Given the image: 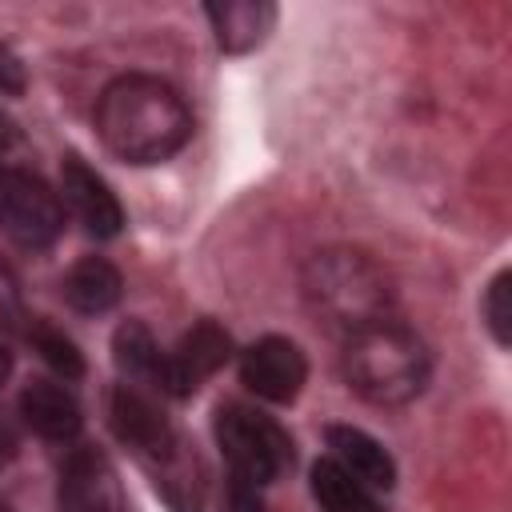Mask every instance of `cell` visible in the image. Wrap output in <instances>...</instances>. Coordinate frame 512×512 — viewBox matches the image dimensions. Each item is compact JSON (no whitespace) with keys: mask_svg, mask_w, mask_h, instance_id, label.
I'll list each match as a JSON object with an SVG mask.
<instances>
[{"mask_svg":"<svg viewBox=\"0 0 512 512\" xmlns=\"http://www.w3.org/2000/svg\"><path fill=\"white\" fill-rule=\"evenodd\" d=\"M96 128L112 156L128 164H160L188 144L192 112L168 80L128 72L100 92Z\"/></svg>","mask_w":512,"mask_h":512,"instance_id":"1","label":"cell"},{"mask_svg":"<svg viewBox=\"0 0 512 512\" xmlns=\"http://www.w3.org/2000/svg\"><path fill=\"white\" fill-rule=\"evenodd\" d=\"M428 376H432V356H428V344L412 328L396 320H380V324L348 332L344 380L364 400L384 404V408L408 404L428 388Z\"/></svg>","mask_w":512,"mask_h":512,"instance_id":"2","label":"cell"},{"mask_svg":"<svg viewBox=\"0 0 512 512\" xmlns=\"http://www.w3.org/2000/svg\"><path fill=\"white\" fill-rule=\"evenodd\" d=\"M304 296L316 316L356 332L388 320L392 284L388 272L360 248H324L304 264Z\"/></svg>","mask_w":512,"mask_h":512,"instance_id":"3","label":"cell"},{"mask_svg":"<svg viewBox=\"0 0 512 512\" xmlns=\"http://www.w3.org/2000/svg\"><path fill=\"white\" fill-rule=\"evenodd\" d=\"M216 444L224 448V460L232 468V476L248 480V484H272L276 476H284L296 460L292 452V436L264 412L248 408V404H220L216 412Z\"/></svg>","mask_w":512,"mask_h":512,"instance_id":"4","label":"cell"},{"mask_svg":"<svg viewBox=\"0 0 512 512\" xmlns=\"http://www.w3.org/2000/svg\"><path fill=\"white\" fill-rule=\"evenodd\" d=\"M0 232L32 252H44L64 232L60 196L28 168H0Z\"/></svg>","mask_w":512,"mask_h":512,"instance_id":"5","label":"cell"},{"mask_svg":"<svg viewBox=\"0 0 512 512\" xmlns=\"http://www.w3.org/2000/svg\"><path fill=\"white\" fill-rule=\"evenodd\" d=\"M232 356V336L216 320H196L172 352H164V376L160 392L168 396H188L196 392L208 376H216Z\"/></svg>","mask_w":512,"mask_h":512,"instance_id":"6","label":"cell"},{"mask_svg":"<svg viewBox=\"0 0 512 512\" xmlns=\"http://www.w3.org/2000/svg\"><path fill=\"white\" fill-rule=\"evenodd\" d=\"M240 380L268 404H292L308 380V360L288 336H260L240 356Z\"/></svg>","mask_w":512,"mask_h":512,"instance_id":"7","label":"cell"},{"mask_svg":"<svg viewBox=\"0 0 512 512\" xmlns=\"http://www.w3.org/2000/svg\"><path fill=\"white\" fill-rule=\"evenodd\" d=\"M60 512H128L120 476L100 448H72L60 468Z\"/></svg>","mask_w":512,"mask_h":512,"instance_id":"8","label":"cell"},{"mask_svg":"<svg viewBox=\"0 0 512 512\" xmlns=\"http://www.w3.org/2000/svg\"><path fill=\"white\" fill-rule=\"evenodd\" d=\"M60 192H64L68 208L76 212V220L84 224V232H92L96 240H112L124 228V208H120L116 192L80 156H64V164H60Z\"/></svg>","mask_w":512,"mask_h":512,"instance_id":"9","label":"cell"},{"mask_svg":"<svg viewBox=\"0 0 512 512\" xmlns=\"http://www.w3.org/2000/svg\"><path fill=\"white\" fill-rule=\"evenodd\" d=\"M108 420H112V432L140 452V460L176 440V428L168 424V416L160 412V404L144 388H136V384H116L112 388V396H108Z\"/></svg>","mask_w":512,"mask_h":512,"instance_id":"10","label":"cell"},{"mask_svg":"<svg viewBox=\"0 0 512 512\" xmlns=\"http://www.w3.org/2000/svg\"><path fill=\"white\" fill-rule=\"evenodd\" d=\"M324 436H328L332 460L352 480H360L364 488H384V492L396 484V460L376 436H368L364 428H352V424H328Z\"/></svg>","mask_w":512,"mask_h":512,"instance_id":"11","label":"cell"},{"mask_svg":"<svg viewBox=\"0 0 512 512\" xmlns=\"http://www.w3.org/2000/svg\"><path fill=\"white\" fill-rule=\"evenodd\" d=\"M20 416L44 440H72L84 424L76 396L64 384H52V380H32L20 392Z\"/></svg>","mask_w":512,"mask_h":512,"instance_id":"12","label":"cell"},{"mask_svg":"<svg viewBox=\"0 0 512 512\" xmlns=\"http://www.w3.org/2000/svg\"><path fill=\"white\" fill-rule=\"evenodd\" d=\"M144 464H148V472L156 476V488L164 492V500L176 512H200V504H204V472H200L196 452H188V444L180 436L172 444H164L160 452L144 456Z\"/></svg>","mask_w":512,"mask_h":512,"instance_id":"13","label":"cell"},{"mask_svg":"<svg viewBox=\"0 0 512 512\" xmlns=\"http://www.w3.org/2000/svg\"><path fill=\"white\" fill-rule=\"evenodd\" d=\"M204 12L212 20L216 44L236 56L260 48L276 24V4L268 0H224V4H208Z\"/></svg>","mask_w":512,"mask_h":512,"instance_id":"14","label":"cell"},{"mask_svg":"<svg viewBox=\"0 0 512 512\" xmlns=\"http://www.w3.org/2000/svg\"><path fill=\"white\" fill-rule=\"evenodd\" d=\"M120 292H124V280H120L116 264L104 256H84L64 276V300L84 316H100V312L116 308Z\"/></svg>","mask_w":512,"mask_h":512,"instance_id":"15","label":"cell"},{"mask_svg":"<svg viewBox=\"0 0 512 512\" xmlns=\"http://www.w3.org/2000/svg\"><path fill=\"white\" fill-rule=\"evenodd\" d=\"M112 360L116 368L128 376V384H152L160 388V376H164V352L160 344L152 340V332L140 324V320H124L112 336Z\"/></svg>","mask_w":512,"mask_h":512,"instance_id":"16","label":"cell"},{"mask_svg":"<svg viewBox=\"0 0 512 512\" xmlns=\"http://www.w3.org/2000/svg\"><path fill=\"white\" fill-rule=\"evenodd\" d=\"M312 496L324 512H380L376 500L360 480H352L336 460H316L312 464Z\"/></svg>","mask_w":512,"mask_h":512,"instance_id":"17","label":"cell"},{"mask_svg":"<svg viewBox=\"0 0 512 512\" xmlns=\"http://www.w3.org/2000/svg\"><path fill=\"white\" fill-rule=\"evenodd\" d=\"M28 340H32V348L40 352V360H44L56 376H64V380H80V376H84V356H80V348H76L64 332H56L52 324L36 320V324L28 328Z\"/></svg>","mask_w":512,"mask_h":512,"instance_id":"18","label":"cell"},{"mask_svg":"<svg viewBox=\"0 0 512 512\" xmlns=\"http://www.w3.org/2000/svg\"><path fill=\"white\" fill-rule=\"evenodd\" d=\"M508 284H512V272L504 268V272L492 276V284H488V292L480 300L484 324H488V332H492V340L500 348H508V340H512V288Z\"/></svg>","mask_w":512,"mask_h":512,"instance_id":"19","label":"cell"},{"mask_svg":"<svg viewBox=\"0 0 512 512\" xmlns=\"http://www.w3.org/2000/svg\"><path fill=\"white\" fill-rule=\"evenodd\" d=\"M24 88H28L24 60H20L8 44H0V92H4V96H24Z\"/></svg>","mask_w":512,"mask_h":512,"instance_id":"20","label":"cell"},{"mask_svg":"<svg viewBox=\"0 0 512 512\" xmlns=\"http://www.w3.org/2000/svg\"><path fill=\"white\" fill-rule=\"evenodd\" d=\"M228 512H264L260 488L240 480V476H232V484H228Z\"/></svg>","mask_w":512,"mask_h":512,"instance_id":"21","label":"cell"},{"mask_svg":"<svg viewBox=\"0 0 512 512\" xmlns=\"http://www.w3.org/2000/svg\"><path fill=\"white\" fill-rule=\"evenodd\" d=\"M12 456H16V432H12L8 420H0V468H4Z\"/></svg>","mask_w":512,"mask_h":512,"instance_id":"22","label":"cell"},{"mask_svg":"<svg viewBox=\"0 0 512 512\" xmlns=\"http://www.w3.org/2000/svg\"><path fill=\"white\" fill-rule=\"evenodd\" d=\"M8 376H12V352H8L4 344H0V384H4Z\"/></svg>","mask_w":512,"mask_h":512,"instance_id":"23","label":"cell"},{"mask_svg":"<svg viewBox=\"0 0 512 512\" xmlns=\"http://www.w3.org/2000/svg\"><path fill=\"white\" fill-rule=\"evenodd\" d=\"M0 512H12V508H4V504H0Z\"/></svg>","mask_w":512,"mask_h":512,"instance_id":"24","label":"cell"}]
</instances>
